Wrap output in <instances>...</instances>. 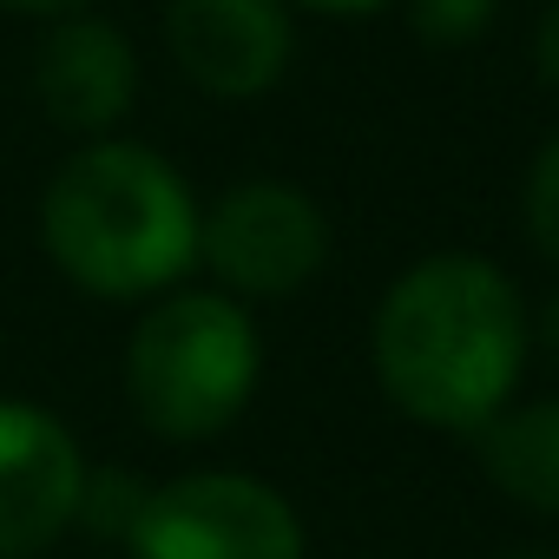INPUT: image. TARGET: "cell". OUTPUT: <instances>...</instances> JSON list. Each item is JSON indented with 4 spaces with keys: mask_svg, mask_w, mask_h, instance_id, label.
Returning a JSON list of instances; mask_svg holds the SVG:
<instances>
[{
    "mask_svg": "<svg viewBox=\"0 0 559 559\" xmlns=\"http://www.w3.org/2000/svg\"><path fill=\"white\" fill-rule=\"evenodd\" d=\"M8 14H40V21H60V14H80V0H0Z\"/></svg>",
    "mask_w": 559,
    "mask_h": 559,
    "instance_id": "cell-14",
    "label": "cell"
},
{
    "mask_svg": "<svg viewBox=\"0 0 559 559\" xmlns=\"http://www.w3.org/2000/svg\"><path fill=\"white\" fill-rule=\"evenodd\" d=\"M165 47L211 99H263L290 73L297 27L284 0H165Z\"/></svg>",
    "mask_w": 559,
    "mask_h": 559,
    "instance_id": "cell-6",
    "label": "cell"
},
{
    "mask_svg": "<svg viewBox=\"0 0 559 559\" xmlns=\"http://www.w3.org/2000/svg\"><path fill=\"white\" fill-rule=\"evenodd\" d=\"M539 349H546V362L559 369V290H552L546 310H539Z\"/></svg>",
    "mask_w": 559,
    "mask_h": 559,
    "instance_id": "cell-15",
    "label": "cell"
},
{
    "mask_svg": "<svg viewBox=\"0 0 559 559\" xmlns=\"http://www.w3.org/2000/svg\"><path fill=\"white\" fill-rule=\"evenodd\" d=\"M304 8H317V14H343V21H356V14H376V8H389V0H304Z\"/></svg>",
    "mask_w": 559,
    "mask_h": 559,
    "instance_id": "cell-16",
    "label": "cell"
},
{
    "mask_svg": "<svg viewBox=\"0 0 559 559\" xmlns=\"http://www.w3.org/2000/svg\"><path fill=\"white\" fill-rule=\"evenodd\" d=\"M533 60H539V73H546V86H559V0H552V8H546V21H539Z\"/></svg>",
    "mask_w": 559,
    "mask_h": 559,
    "instance_id": "cell-13",
    "label": "cell"
},
{
    "mask_svg": "<svg viewBox=\"0 0 559 559\" xmlns=\"http://www.w3.org/2000/svg\"><path fill=\"white\" fill-rule=\"evenodd\" d=\"M500 559H559V552H500Z\"/></svg>",
    "mask_w": 559,
    "mask_h": 559,
    "instance_id": "cell-17",
    "label": "cell"
},
{
    "mask_svg": "<svg viewBox=\"0 0 559 559\" xmlns=\"http://www.w3.org/2000/svg\"><path fill=\"white\" fill-rule=\"evenodd\" d=\"M198 257L237 304H284L330 263V217L284 178H243L198 217Z\"/></svg>",
    "mask_w": 559,
    "mask_h": 559,
    "instance_id": "cell-4",
    "label": "cell"
},
{
    "mask_svg": "<svg viewBox=\"0 0 559 559\" xmlns=\"http://www.w3.org/2000/svg\"><path fill=\"white\" fill-rule=\"evenodd\" d=\"M520 217H526V237L559 263V139L533 158L526 191H520Z\"/></svg>",
    "mask_w": 559,
    "mask_h": 559,
    "instance_id": "cell-12",
    "label": "cell"
},
{
    "mask_svg": "<svg viewBox=\"0 0 559 559\" xmlns=\"http://www.w3.org/2000/svg\"><path fill=\"white\" fill-rule=\"evenodd\" d=\"M474 435H480L474 454H480L487 480L507 500H520L533 513H559V395L552 402H526V408L507 402Z\"/></svg>",
    "mask_w": 559,
    "mask_h": 559,
    "instance_id": "cell-9",
    "label": "cell"
},
{
    "mask_svg": "<svg viewBox=\"0 0 559 559\" xmlns=\"http://www.w3.org/2000/svg\"><path fill=\"white\" fill-rule=\"evenodd\" d=\"M34 99L73 139H112L139 99V53L99 14H60L34 47Z\"/></svg>",
    "mask_w": 559,
    "mask_h": 559,
    "instance_id": "cell-8",
    "label": "cell"
},
{
    "mask_svg": "<svg viewBox=\"0 0 559 559\" xmlns=\"http://www.w3.org/2000/svg\"><path fill=\"white\" fill-rule=\"evenodd\" d=\"M86 461L60 415L0 402V559L47 552L80 513Z\"/></svg>",
    "mask_w": 559,
    "mask_h": 559,
    "instance_id": "cell-7",
    "label": "cell"
},
{
    "mask_svg": "<svg viewBox=\"0 0 559 559\" xmlns=\"http://www.w3.org/2000/svg\"><path fill=\"white\" fill-rule=\"evenodd\" d=\"M198 198L139 139H86L40 198V243L73 290L99 304L165 297L198 263Z\"/></svg>",
    "mask_w": 559,
    "mask_h": 559,
    "instance_id": "cell-2",
    "label": "cell"
},
{
    "mask_svg": "<svg viewBox=\"0 0 559 559\" xmlns=\"http://www.w3.org/2000/svg\"><path fill=\"white\" fill-rule=\"evenodd\" d=\"M500 14V0H408V21L428 47H474Z\"/></svg>",
    "mask_w": 559,
    "mask_h": 559,
    "instance_id": "cell-11",
    "label": "cell"
},
{
    "mask_svg": "<svg viewBox=\"0 0 559 559\" xmlns=\"http://www.w3.org/2000/svg\"><path fill=\"white\" fill-rule=\"evenodd\" d=\"M139 559H304L297 507L257 474H178L132 520Z\"/></svg>",
    "mask_w": 559,
    "mask_h": 559,
    "instance_id": "cell-5",
    "label": "cell"
},
{
    "mask_svg": "<svg viewBox=\"0 0 559 559\" xmlns=\"http://www.w3.org/2000/svg\"><path fill=\"white\" fill-rule=\"evenodd\" d=\"M382 395L441 435L487 428L526 369V310L513 276L487 257L448 250L402 270L369 330Z\"/></svg>",
    "mask_w": 559,
    "mask_h": 559,
    "instance_id": "cell-1",
    "label": "cell"
},
{
    "mask_svg": "<svg viewBox=\"0 0 559 559\" xmlns=\"http://www.w3.org/2000/svg\"><path fill=\"white\" fill-rule=\"evenodd\" d=\"M145 493L152 487H139L126 467H106V474H86V487H80V526H93L99 539H132V520H139V507H145Z\"/></svg>",
    "mask_w": 559,
    "mask_h": 559,
    "instance_id": "cell-10",
    "label": "cell"
},
{
    "mask_svg": "<svg viewBox=\"0 0 559 559\" xmlns=\"http://www.w3.org/2000/svg\"><path fill=\"white\" fill-rule=\"evenodd\" d=\"M257 323L224 290H165L126 343V402L158 441H211L257 395Z\"/></svg>",
    "mask_w": 559,
    "mask_h": 559,
    "instance_id": "cell-3",
    "label": "cell"
}]
</instances>
